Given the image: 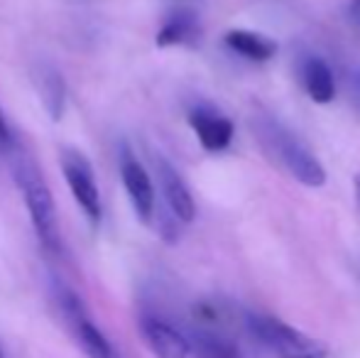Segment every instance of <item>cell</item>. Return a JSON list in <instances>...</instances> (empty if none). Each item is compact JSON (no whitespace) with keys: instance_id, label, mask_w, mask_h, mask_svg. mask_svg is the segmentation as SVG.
<instances>
[{"instance_id":"cell-17","label":"cell","mask_w":360,"mask_h":358,"mask_svg":"<svg viewBox=\"0 0 360 358\" xmlns=\"http://www.w3.org/2000/svg\"><path fill=\"white\" fill-rule=\"evenodd\" d=\"M353 20H356V23L360 25V10L358 8H353Z\"/></svg>"},{"instance_id":"cell-10","label":"cell","mask_w":360,"mask_h":358,"mask_svg":"<svg viewBox=\"0 0 360 358\" xmlns=\"http://www.w3.org/2000/svg\"><path fill=\"white\" fill-rule=\"evenodd\" d=\"M34 84H37L39 98H42L44 110L49 113V118L57 123L64 115V103H67V84L64 77L49 64H42L39 72L34 74Z\"/></svg>"},{"instance_id":"cell-13","label":"cell","mask_w":360,"mask_h":358,"mask_svg":"<svg viewBox=\"0 0 360 358\" xmlns=\"http://www.w3.org/2000/svg\"><path fill=\"white\" fill-rule=\"evenodd\" d=\"M199 37V25L191 13H176L165 23V27L157 32V47H174V44H186Z\"/></svg>"},{"instance_id":"cell-16","label":"cell","mask_w":360,"mask_h":358,"mask_svg":"<svg viewBox=\"0 0 360 358\" xmlns=\"http://www.w3.org/2000/svg\"><path fill=\"white\" fill-rule=\"evenodd\" d=\"M356 194H358V201H360V174H356Z\"/></svg>"},{"instance_id":"cell-4","label":"cell","mask_w":360,"mask_h":358,"mask_svg":"<svg viewBox=\"0 0 360 358\" xmlns=\"http://www.w3.org/2000/svg\"><path fill=\"white\" fill-rule=\"evenodd\" d=\"M62 165L64 179H67L69 189H72L76 204L81 206V211L86 214V219L91 221V226H98L101 221V191L96 184V174H94V165L89 162L81 150L67 148L62 150Z\"/></svg>"},{"instance_id":"cell-6","label":"cell","mask_w":360,"mask_h":358,"mask_svg":"<svg viewBox=\"0 0 360 358\" xmlns=\"http://www.w3.org/2000/svg\"><path fill=\"white\" fill-rule=\"evenodd\" d=\"M120 179L130 196L135 214L143 224H150L152 214H155V189H152V179L145 172V167L133 158L130 153H123V162H120Z\"/></svg>"},{"instance_id":"cell-15","label":"cell","mask_w":360,"mask_h":358,"mask_svg":"<svg viewBox=\"0 0 360 358\" xmlns=\"http://www.w3.org/2000/svg\"><path fill=\"white\" fill-rule=\"evenodd\" d=\"M13 145H15V140H13V130H10L8 120H5L3 110H0V155L13 153Z\"/></svg>"},{"instance_id":"cell-11","label":"cell","mask_w":360,"mask_h":358,"mask_svg":"<svg viewBox=\"0 0 360 358\" xmlns=\"http://www.w3.org/2000/svg\"><path fill=\"white\" fill-rule=\"evenodd\" d=\"M302 79L311 101L331 103L333 96H336V82H333V74L326 62H321L319 57H307L302 67Z\"/></svg>"},{"instance_id":"cell-5","label":"cell","mask_w":360,"mask_h":358,"mask_svg":"<svg viewBox=\"0 0 360 358\" xmlns=\"http://www.w3.org/2000/svg\"><path fill=\"white\" fill-rule=\"evenodd\" d=\"M59 307H62V314L67 319L69 329L74 331L79 346L86 351L89 358H120L118 351L113 349L105 334L98 326L91 321V317L86 314V307L72 290H62L59 292Z\"/></svg>"},{"instance_id":"cell-12","label":"cell","mask_w":360,"mask_h":358,"mask_svg":"<svg viewBox=\"0 0 360 358\" xmlns=\"http://www.w3.org/2000/svg\"><path fill=\"white\" fill-rule=\"evenodd\" d=\"M226 44L238 52L240 57H248L252 62H267L277 54V42L270 37H262L250 30H231L226 34Z\"/></svg>"},{"instance_id":"cell-2","label":"cell","mask_w":360,"mask_h":358,"mask_svg":"<svg viewBox=\"0 0 360 358\" xmlns=\"http://www.w3.org/2000/svg\"><path fill=\"white\" fill-rule=\"evenodd\" d=\"M15 179H18V186L25 196L30 221H32L39 245L49 253H59L62 238H59L57 206H54V196L49 191L47 181L39 177L37 167L32 162H22V160H18V165H15Z\"/></svg>"},{"instance_id":"cell-19","label":"cell","mask_w":360,"mask_h":358,"mask_svg":"<svg viewBox=\"0 0 360 358\" xmlns=\"http://www.w3.org/2000/svg\"><path fill=\"white\" fill-rule=\"evenodd\" d=\"M0 358H3V351H0Z\"/></svg>"},{"instance_id":"cell-7","label":"cell","mask_w":360,"mask_h":358,"mask_svg":"<svg viewBox=\"0 0 360 358\" xmlns=\"http://www.w3.org/2000/svg\"><path fill=\"white\" fill-rule=\"evenodd\" d=\"M140 331H143L145 344L157 358H189L191 354L189 339L157 317H143Z\"/></svg>"},{"instance_id":"cell-14","label":"cell","mask_w":360,"mask_h":358,"mask_svg":"<svg viewBox=\"0 0 360 358\" xmlns=\"http://www.w3.org/2000/svg\"><path fill=\"white\" fill-rule=\"evenodd\" d=\"M189 346L196 358H243L233 341L223 339L218 334H209V331L196 334L194 341H189Z\"/></svg>"},{"instance_id":"cell-8","label":"cell","mask_w":360,"mask_h":358,"mask_svg":"<svg viewBox=\"0 0 360 358\" xmlns=\"http://www.w3.org/2000/svg\"><path fill=\"white\" fill-rule=\"evenodd\" d=\"M157 177H160V186H162V194H165L167 204H169L172 214L176 216L179 221H194L196 219V201L191 196L189 186L184 184V179L176 174V170L172 167L167 160L157 158Z\"/></svg>"},{"instance_id":"cell-18","label":"cell","mask_w":360,"mask_h":358,"mask_svg":"<svg viewBox=\"0 0 360 358\" xmlns=\"http://www.w3.org/2000/svg\"><path fill=\"white\" fill-rule=\"evenodd\" d=\"M353 8H358V10H360V0H353Z\"/></svg>"},{"instance_id":"cell-3","label":"cell","mask_w":360,"mask_h":358,"mask_svg":"<svg viewBox=\"0 0 360 358\" xmlns=\"http://www.w3.org/2000/svg\"><path fill=\"white\" fill-rule=\"evenodd\" d=\"M248 329L277 358H328V349L270 314H248Z\"/></svg>"},{"instance_id":"cell-1","label":"cell","mask_w":360,"mask_h":358,"mask_svg":"<svg viewBox=\"0 0 360 358\" xmlns=\"http://www.w3.org/2000/svg\"><path fill=\"white\" fill-rule=\"evenodd\" d=\"M255 133L262 148L270 153V158L277 160L297 181H302L307 186H321L326 181V170L321 167V162L289 130L282 128L280 123H275L270 115H262L257 120Z\"/></svg>"},{"instance_id":"cell-9","label":"cell","mask_w":360,"mask_h":358,"mask_svg":"<svg viewBox=\"0 0 360 358\" xmlns=\"http://www.w3.org/2000/svg\"><path fill=\"white\" fill-rule=\"evenodd\" d=\"M189 123L194 128L199 143L204 145V150L209 153H221L231 145L233 140V123L228 118H223L221 113H214L209 108H196L189 115Z\"/></svg>"}]
</instances>
